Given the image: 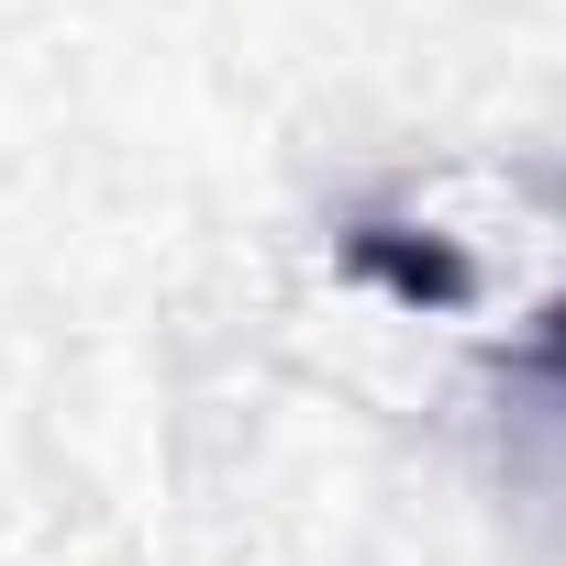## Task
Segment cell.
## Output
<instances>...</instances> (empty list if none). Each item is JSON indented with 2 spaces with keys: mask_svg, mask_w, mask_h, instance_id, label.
I'll return each mask as SVG.
<instances>
[{
  "mask_svg": "<svg viewBox=\"0 0 566 566\" xmlns=\"http://www.w3.org/2000/svg\"><path fill=\"white\" fill-rule=\"evenodd\" d=\"M345 266L378 277L400 312H467L478 301V266L444 233H411V222H345Z\"/></svg>",
  "mask_w": 566,
  "mask_h": 566,
  "instance_id": "obj_1",
  "label": "cell"
},
{
  "mask_svg": "<svg viewBox=\"0 0 566 566\" xmlns=\"http://www.w3.org/2000/svg\"><path fill=\"white\" fill-rule=\"evenodd\" d=\"M511 389H522V400H533V411L566 433V301H555V312H544V323L511 345Z\"/></svg>",
  "mask_w": 566,
  "mask_h": 566,
  "instance_id": "obj_2",
  "label": "cell"
}]
</instances>
